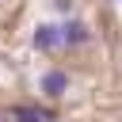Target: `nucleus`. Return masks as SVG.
<instances>
[{"instance_id":"nucleus-1","label":"nucleus","mask_w":122,"mask_h":122,"mask_svg":"<svg viewBox=\"0 0 122 122\" xmlns=\"http://www.w3.org/2000/svg\"><path fill=\"white\" fill-rule=\"evenodd\" d=\"M57 42H65L61 38V27H53V23H38L34 27V46L38 50H53Z\"/></svg>"},{"instance_id":"nucleus-2","label":"nucleus","mask_w":122,"mask_h":122,"mask_svg":"<svg viewBox=\"0 0 122 122\" xmlns=\"http://www.w3.org/2000/svg\"><path fill=\"white\" fill-rule=\"evenodd\" d=\"M42 92H46V95H65V92H69V72L50 69V72L42 76Z\"/></svg>"},{"instance_id":"nucleus-3","label":"nucleus","mask_w":122,"mask_h":122,"mask_svg":"<svg viewBox=\"0 0 122 122\" xmlns=\"http://www.w3.org/2000/svg\"><path fill=\"white\" fill-rule=\"evenodd\" d=\"M88 23H80V19H69L65 27H61V38L69 42V46H80V42H88Z\"/></svg>"},{"instance_id":"nucleus-4","label":"nucleus","mask_w":122,"mask_h":122,"mask_svg":"<svg viewBox=\"0 0 122 122\" xmlns=\"http://www.w3.org/2000/svg\"><path fill=\"white\" fill-rule=\"evenodd\" d=\"M11 118H15V122H50V114H46V111H34V107H15Z\"/></svg>"}]
</instances>
